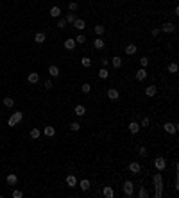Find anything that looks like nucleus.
I'll return each instance as SVG.
<instances>
[{
    "label": "nucleus",
    "mask_w": 179,
    "mask_h": 198,
    "mask_svg": "<svg viewBox=\"0 0 179 198\" xmlns=\"http://www.w3.org/2000/svg\"><path fill=\"white\" fill-rule=\"evenodd\" d=\"M152 184H154V196L160 198L163 195V179H161V173H160V171L154 173V177H152Z\"/></svg>",
    "instance_id": "f257e3e1"
},
{
    "label": "nucleus",
    "mask_w": 179,
    "mask_h": 198,
    "mask_svg": "<svg viewBox=\"0 0 179 198\" xmlns=\"http://www.w3.org/2000/svg\"><path fill=\"white\" fill-rule=\"evenodd\" d=\"M22 120H23V113H22V111H16V113H13V114L9 116L7 125H9V127H15V125H16V123H20Z\"/></svg>",
    "instance_id": "f03ea898"
},
{
    "label": "nucleus",
    "mask_w": 179,
    "mask_h": 198,
    "mask_svg": "<svg viewBox=\"0 0 179 198\" xmlns=\"http://www.w3.org/2000/svg\"><path fill=\"white\" fill-rule=\"evenodd\" d=\"M122 189H124V195L127 196V198H131L132 195H134V184H132V180H125L124 186H122Z\"/></svg>",
    "instance_id": "7ed1b4c3"
},
{
    "label": "nucleus",
    "mask_w": 179,
    "mask_h": 198,
    "mask_svg": "<svg viewBox=\"0 0 179 198\" xmlns=\"http://www.w3.org/2000/svg\"><path fill=\"white\" fill-rule=\"evenodd\" d=\"M154 168L158 171H163L165 168H167V159H165V157H156L154 159Z\"/></svg>",
    "instance_id": "20e7f679"
},
{
    "label": "nucleus",
    "mask_w": 179,
    "mask_h": 198,
    "mask_svg": "<svg viewBox=\"0 0 179 198\" xmlns=\"http://www.w3.org/2000/svg\"><path fill=\"white\" fill-rule=\"evenodd\" d=\"M160 30L167 32V34H172V32H176V25L172 23V22H167V23H163V27H161Z\"/></svg>",
    "instance_id": "39448f33"
},
{
    "label": "nucleus",
    "mask_w": 179,
    "mask_h": 198,
    "mask_svg": "<svg viewBox=\"0 0 179 198\" xmlns=\"http://www.w3.org/2000/svg\"><path fill=\"white\" fill-rule=\"evenodd\" d=\"M163 130L167 132V134H176V132H177V125L176 123H165L163 125Z\"/></svg>",
    "instance_id": "423d86ee"
},
{
    "label": "nucleus",
    "mask_w": 179,
    "mask_h": 198,
    "mask_svg": "<svg viewBox=\"0 0 179 198\" xmlns=\"http://www.w3.org/2000/svg\"><path fill=\"white\" fill-rule=\"evenodd\" d=\"M129 171H131V173H134V175H140V173H142L140 162H131V164H129Z\"/></svg>",
    "instance_id": "0eeeda50"
},
{
    "label": "nucleus",
    "mask_w": 179,
    "mask_h": 198,
    "mask_svg": "<svg viewBox=\"0 0 179 198\" xmlns=\"http://www.w3.org/2000/svg\"><path fill=\"white\" fill-rule=\"evenodd\" d=\"M102 195H104L106 198H113V196H115V189L111 187V186H104V187H102Z\"/></svg>",
    "instance_id": "6e6552de"
},
{
    "label": "nucleus",
    "mask_w": 179,
    "mask_h": 198,
    "mask_svg": "<svg viewBox=\"0 0 179 198\" xmlns=\"http://www.w3.org/2000/svg\"><path fill=\"white\" fill-rule=\"evenodd\" d=\"M108 98L109 100H118V98H120V93H118L115 88H109L108 89Z\"/></svg>",
    "instance_id": "1a4fd4ad"
},
{
    "label": "nucleus",
    "mask_w": 179,
    "mask_h": 198,
    "mask_svg": "<svg viewBox=\"0 0 179 198\" xmlns=\"http://www.w3.org/2000/svg\"><path fill=\"white\" fill-rule=\"evenodd\" d=\"M134 77H136V81H140V82L145 81V79H147V70H145V68H140V70L136 71V75H134Z\"/></svg>",
    "instance_id": "9d476101"
},
{
    "label": "nucleus",
    "mask_w": 179,
    "mask_h": 198,
    "mask_svg": "<svg viewBox=\"0 0 179 198\" xmlns=\"http://www.w3.org/2000/svg\"><path fill=\"white\" fill-rule=\"evenodd\" d=\"M127 129H129L131 134H138V132H140V123H138V121H131Z\"/></svg>",
    "instance_id": "9b49d317"
},
{
    "label": "nucleus",
    "mask_w": 179,
    "mask_h": 198,
    "mask_svg": "<svg viewBox=\"0 0 179 198\" xmlns=\"http://www.w3.org/2000/svg\"><path fill=\"white\" fill-rule=\"evenodd\" d=\"M63 45H65V48H66V50H74V48L77 47L75 39H72V38H68V39H66V41H65Z\"/></svg>",
    "instance_id": "f8f14e48"
},
{
    "label": "nucleus",
    "mask_w": 179,
    "mask_h": 198,
    "mask_svg": "<svg viewBox=\"0 0 179 198\" xmlns=\"http://www.w3.org/2000/svg\"><path fill=\"white\" fill-rule=\"evenodd\" d=\"M5 182H7L9 186H16V184H18V177H16L15 173H9L7 179H5Z\"/></svg>",
    "instance_id": "ddd939ff"
},
{
    "label": "nucleus",
    "mask_w": 179,
    "mask_h": 198,
    "mask_svg": "<svg viewBox=\"0 0 179 198\" xmlns=\"http://www.w3.org/2000/svg\"><path fill=\"white\" fill-rule=\"evenodd\" d=\"M156 93H158V88H156L154 84H152V86H147V88H145V95H147V96H154Z\"/></svg>",
    "instance_id": "4468645a"
},
{
    "label": "nucleus",
    "mask_w": 179,
    "mask_h": 198,
    "mask_svg": "<svg viewBox=\"0 0 179 198\" xmlns=\"http://www.w3.org/2000/svg\"><path fill=\"white\" fill-rule=\"evenodd\" d=\"M43 132H45V136H49V137H54L56 136V129L52 127V125H47V127L43 129Z\"/></svg>",
    "instance_id": "2eb2a0df"
},
{
    "label": "nucleus",
    "mask_w": 179,
    "mask_h": 198,
    "mask_svg": "<svg viewBox=\"0 0 179 198\" xmlns=\"http://www.w3.org/2000/svg\"><path fill=\"white\" fill-rule=\"evenodd\" d=\"M49 75L50 77H59V68H57V66L56 64H52V66H49Z\"/></svg>",
    "instance_id": "dca6fc26"
},
{
    "label": "nucleus",
    "mask_w": 179,
    "mask_h": 198,
    "mask_svg": "<svg viewBox=\"0 0 179 198\" xmlns=\"http://www.w3.org/2000/svg\"><path fill=\"white\" fill-rule=\"evenodd\" d=\"M66 184H68V187H75V186H77L75 175H68V177H66Z\"/></svg>",
    "instance_id": "f3484780"
},
{
    "label": "nucleus",
    "mask_w": 179,
    "mask_h": 198,
    "mask_svg": "<svg viewBox=\"0 0 179 198\" xmlns=\"http://www.w3.org/2000/svg\"><path fill=\"white\" fill-rule=\"evenodd\" d=\"M74 27H75L77 30H83V29L86 27V23H84V20H81V18H75V22H74Z\"/></svg>",
    "instance_id": "a211bd4d"
},
{
    "label": "nucleus",
    "mask_w": 179,
    "mask_h": 198,
    "mask_svg": "<svg viewBox=\"0 0 179 198\" xmlns=\"http://www.w3.org/2000/svg\"><path fill=\"white\" fill-rule=\"evenodd\" d=\"M74 113H75V116H84L86 114V107H84V105H75Z\"/></svg>",
    "instance_id": "6ab92c4d"
},
{
    "label": "nucleus",
    "mask_w": 179,
    "mask_h": 198,
    "mask_svg": "<svg viewBox=\"0 0 179 198\" xmlns=\"http://www.w3.org/2000/svg\"><path fill=\"white\" fill-rule=\"evenodd\" d=\"M50 16H52V18H59V16H61V7L54 5V7L50 9Z\"/></svg>",
    "instance_id": "aec40b11"
},
{
    "label": "nucleus",
    "mask_w": 179,
    "mask_h": 198,
    "mask_svg": "<svg viewBox=\"0 0 179 198\" xmlns=\"http://www.w3.org/2000/svg\"><path fill=\"white\" fill-rule=\"evenodd\" d=\"M45 39H47L45 32H38V34L34 36V41H36V43H39V45H41V43H45Z\"/></svg>",
    "instance_id": "412c9836"
},
{
    "label": "nucleus",
    "mask_w": 179,
    "mask_h": 198,
    "mask_svg": "<svg viewBox=\"0 0 179 198\" xmlns=\"http://www.w3.org/2000/svg\"><path fill=\"white\" fill-rule=\"evenodd\" d=\"M104 39H100V38H95V41H93V47L97 48V50H102L104 48Z\"/></svg>",
    "instance_id": "4be33fe9"
},
{
    "label": "nucleus",
    "mask_w": 179,
    "mask_h": 198,
    "mask_svg": "<svg viewBox=\"0 0 179 198\" xmlns=\"http://www.w3.org/2000/svg\"><path fill=\"white\" fill-rule=\"evenodd\" d=\"M27 81H29L31 84H36V82L39 81V75L36 73V71H32V73H29V77H27Z\"/></svg>",
    "instance_id": "5701e85b"
},
{
    "label": "nucleus",
    "mask_w": 179,
    "mask_h": 198,
    "mask_svg": "<svg viewBox=\"0 0 179 198\" xmlns=\"http://www.w3.org/2000/svg\"><path fill=\"white\" fill-rule=\"evenodd\" d=\"M79 186H81V189H83V191H88V189L91 187V184H90V180H88V179H83L81 182H79Z\"/></svg>",
    "instance_id": "b1692460"
},
{
    "label": "nucleus",
    "mask_w": 179,
    "mask_h": 198,
    "mask_svg": "<svg viewBox=\"0 0 179 198\" xmlns=\"http://www.w3.org/2000/svg\"><path fill=\"white\" fill-rule=\"evenodd\" d=\"M125 54H127V55H132V54H136V45L129 43L127 47H125Z\"/></svg>",
    "instance_id": "393cba45"
},
{
    "label": "nucleus",
    "mask_w": 179,
    "mask_h": 198,
    "mask_svg": "<svg viewBox=\"0 0 179 198\" xmlns=\"http://www.w3.org/2000/svg\"><path fill=\"white\" fill-rule=\"evenodd\" d=\"M111 64H113V68H120L122 66V57H111Z\"/></svg>",
    "instance_id": "a878e982"
},
{
    "label": "nucleus",
    "mask_w": 179,
    "mask_h": 198,
    "mask_svg": "<svg viewBox=\"0 0 179 198\" xmlns=\"http://www.w3.org/2000/svg\"><path fill=\"white\" fill-rule=\"evenodd\" d=\"M177 70H179V66H177V63H170L168 64V73H177Z\"/></svg>",
    "instance_id": "bb28decb"
},
{
    "label": "nucleus",
    "mask_w": 179,
    "mask_h": 198,
    "mask_svg": "<svg viewBox=\"0 0 179 198\" xmlns=\"http://www.w3.org/2000/svg\"><path fill=\"white\" fill-rule=\"evenodd\" d=\"M138 196H140V198H147V196H149V191L145 189L143 186H140V191H138Z\"/></svg>",
    "instance_id": "cd10ccee"
},
{
    "label": "nucleus",
    "mask_w": 179,
    "mask_h": 198,
    "mask_svg": "<svg viewBox=\"0 0 179 198\" xmlns=\"http://www.w3.org/2000/svg\"><path fill=\"white\" fill-rule=\"evenodd\" d=\"M4 105H5V107H13V105H15V100H13L11 96H5L4 98Z\"/></svg>",
    "instance_id": "c85d7f7f"
},
{
    "label": "nucleus",
    "mask_w": 179,
    "mask_h": 198,
    "mask_svg": "<svg viewBox=\"0 0 179 198\" xmlns=\"http://www.w3.org/2000/svg\"><path fill=\"white\" fill-rule=\"evenodd\" d=\"M93 30H95V34H97V36H102L104 32H106V29L102 27V25H95V29H93Z\"/></svg>",
    "instance_id": "c756f323"
},
{
    "label": "nucleus",
    "mask_w": 179,
    "mask_h": 198,
    "mask_svg": "<svg viewBox=\"0 0 179 198\" xmlns=\"http://www.w3.org/2000/svg\"><path fill=\"white\" fill-rule=\"evenodd\" d=\"M70 130L72 132H79V130H81V125H79L77 121H72L70 123Z\"/></svg>",
    "instance_id": "7c9ffc66"
},
{
    "label": "nucleus",
    "mask_w": 179,
    "mask_h": 198,
    "mask_svg": "<svg viewBox=\"0 0 179 198\" xmlns=\"http://www.w3.org/2000/svg\"><path fill=\"white\" fill-rule=\"evenodd\" d=\"M39 134H41V130H39V129H32L31 130V137H32V139H38Z\"/></svg>",
    "instance_id": "2f4dec72"
},
{
    "label": "nucleus",
    "mask_w": 179,
    "mask_h": 198,
    "mask_svg": "<svg viewBox=\"0 0 179 198\" xmlns=\"http://www.w3.org/2000/svg\"><path fill=\"white\" fill-rule=\"evenodd\" d=\"M81 63H83L84 68H90V66H91V59H90V57H83V59H81Z\"/></svg>",
    "instance_id": "473e14b6"
},
{
    "label": "nucleus",
    "mask_w": 179,
    "mask_h": 198,
    "mask_svg": "<svg viewBox=\"0 0 179 198\" xmlns=\"http://www.w3.org/2000/svg\"><path fill=\"white\" fill-rule=\"evenodd\" d=\"M75 18H77V16L74 15V13H70V15H66L65 20H66V23H74V22H75Z\"/></svg>",
    "instance_id": "72a5a7b5"
},
{
    "label": "nucleus",
    "mask_w": 179,
    "mask_h": 198,
    "mask_svg": "<svg viewBox=\"0 0 179 198\" xmlns=\"http://www.w3.org/2000/svg\"><path fill=\"white\" fill-rule=\"evenodd\" d=\"M98 77H100V79H108L109 77V71L106 70V68H102L100 71H98Z\"/></svg>",
    "instance_id": "f704fd0d"
},
{
    "label": "nucleus",
    "mask_w": 179,
    "mask_h": 198,
    "mask_svg": "<svg viewBox=\"0 0 179 198\" xmlns=\"http://www.w3.org/2000/svg\"><path fill=\"white\" fill-rule=\"evenodd\" d=\"M68 9H70V13H75V11L79 9V5H77V2H70V4H68Z\"/></svg>",
    "instance_id": "c9c22d12"
},
{
    "label": "nucleus",
    "mask_w": 179,
    "mask_h": 198,
    "mask_svg": "<svg viewBox=\"0 0 179 198\" xmlns=\"http://www.w3.org/2000/svg\"><path fill=\"white\" fill-rule=\"evenodd\" d=\"M66 25H68V23H66V20H65V18H61V20H57V29H65V27H66Z\"/></svg>",
    "instance_id": "e433bc0d"
},
{
    "label": "nucleus",
    "mask_w": 179,
    "mask_h": 198,
    "mask_svg": "<svg viewBox=\"0 0 179 198\" xmlns=\"http://www.w3.org/2000/svg\"><path fill=\"white\" fill-rule=\"evenodd\" d=\"M11 196H13V198H22V196H23V193H22L20 189H15V191L11 193Z\"/></svg>",
    "instance_id": "4c0bfd02"
},
{
    "label": "nucleus",
    "mask_w": 179,
    "mask_h": 198,
    "mask_svg": "<svg viewBox=\"0 0 179 198\" xmlns=\"http://www.w3.org/2000/svg\"><path fill=\"white\" fill-rule=\"evenodd\" d=\"M149 123H150V120H149L147 116H145V118H142V123H140V127H149Z\"/></svg>",
    "instance_id": "58836bf2"
},
{
    "label": "nucleus",
    "mask_w": 179,
    "mask_h": 198,
    "mask_svg": "<svg viewBox=\"0 0 179 198\" xmlns=\"http://www.w3.org/2000/svg\"><path fill=\"white\" fill-rule=\"evenodd\" d=\"M140 64H142V68H147L149 59H147V57H140Z\"/></svg>",
    "instance_id": "ea45409f"
},
{
    "label": "nucleus",
    "mask_w": 179,
    "mask_h": 198,
    "mask_svg": "<svg viewBox=\"0 0 179 198\" xmlns=\"http://www.w3.org/2000/svg\"><path fill=\"white\" fill-rule=\"evenodd\" d=\"M138 154H140L142 157H145V155H147V148H145V147H138Z\"/></svg>",
    "instance_id": "a19ab883"
},
{
    "label": "nucleus",
    "mask_w": 179,
    "mask_h": 198,
    "mask_svg": "<svg viewBox=\"0 0 179 198\" xmlns=\"http://www.w3.org/2000/svg\"><path fill=\"white\" fill-rule=\"evenodd\" d=\"M75 43H86V38H84L83 34H79V36L75 38Z\"/></svg>",
    "instance_id": "79ce46f5"
},
{
    "label": "nucleus",
    "mask_w": 179,
    "mask_h": 198,
    "mask_svg": "<svg viewBox=\"0 0 179 198\" xmlns=\"http://www.w3.org/2000/svg\"><path fill=\"white\" fill-rule=\"evenodd\" d=\"M91 91V86L90 84H83V93H90Z\"/></svg>",
    "instance_id": "37998d69"
},
{
    "label": "nucleus",
    "mask_w": 179,
    "mask_h": 198,
    "mask_svg": "<svg viewBox=\"0 0 179 198\" xmlns=\"http://www.w3.org/2000/svg\"><path fill=\"white\" fill-rule=\"evenodd\" d=\"M45 89H52V81H50V79H49V81H45Z\"/></svg>",
    "instance_id": "c03bdc74"
},
{
    "label": "nucleus",
    "mask_w": 179,
    "mask_h": 198,
    "mask_svg": "<svg viewBox=\"0 0 179 198\" xmlns=\"http://www.w3.org/2000/svg\"><path fill=\"white\" fill-rule=\"evenodd\" d=\"M160 32H161L160 29H156V27H154V29H152V30H150V34H152V36H154V38H156L158 34H160Z\"/></svg>",
    "instance_id": "a18cd8bd"
},
{
    "label": "nucleus",
    "mask_w": 179,
    "mask_h": 198,
    "mask_svg": "<svg viewBox=\"0 0 179 198\" xmlns=\"http://www.w3.org/2000/svg\"><path fill=\"white\" fill-rule=\"evenodd\" d=\"M102 64H104V66H108V64H109V59H106V57H102Z\"/></svg>",
    "instance_id": "49530a36"
}]
</instances>
